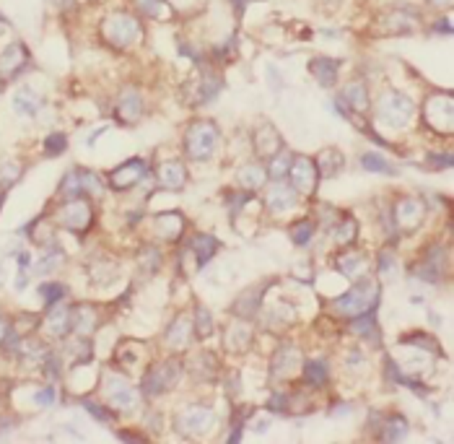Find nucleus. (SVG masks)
Masks as SVG:
<instances>
[{
  "label": "nucleus",
  "instance_id": "obj_1",
  "mask_svg": "<svg viewBox=\"0 0 454 444\" xmlns=\"http://www.w3.org/2000/svg\"><path fill=\"white\" fill-rule=\"evenodd\" d=\"M218 143V131L213 122H195L190 125V131L184 135V148H187V156L195 159V162H206L213 156Z\"/></svg>",
  "mask_w": 454,
  "mask_h": 444
},
{
  "label": "nucleus",
  "instance_id": "obj_2",
  "mask_svg": "<svg viewBox=\"0 0 454 444\" xmlns=\"http://www.w3.org/2000/svg\"><path fill=\"white\" fill-rule=\"evenodd\" d=\"M377 117L382 122H387L392 128H405L413 117V102L400 91H387L379 99L377 104Z\"/></svg>",
  "mask_w": 454,
  "mask_h": 444
},
{
  "label": "nucleus",
  "instance_id": "obj_3",
  "mask_svg": "<svg viewBox=\"0 0 454 444\" xmlns=\"http://www.w3.org/2000/svg\"><path fill=\"white\" fill-rule=\"evenodd\" d=\"M377 302V283L361 281L356 283L351 291H346L335 302L340 314H353V317H364L371 309V304Z\"/></svg>",
  "mask_w": 454,
  "mask_h": 444
},
{
  "label": "nucleus",
  "instance_id": "obj_4",
  "mask_svg": "<svg viewBox=\"0 0 454 444\" xmlns=\"http://www.w3.org/2000/svg\"><path fill=\"white\" fill-rule=\"evenodd\" d=\"M101 32H104V37H107L115 47H125V44L135 42L141 26H138V21H135L132 16H128V13H112L107 21H104V26H101Z\"/></svg>",
  "mask_w": 454,
  "mask_h": 444
},
{
  "label": "nucleus",
  "instance_id": "obj_5",
  "mask_svg": "<svg viewBox=\"0 0 454 444\" xmlns=\"http://www.w3.org/2000/svg\"><path fill=\"white\" fill-rule=\"evenodd\" d=\"M452 115H454V104L449 94H436L426 102V119L431 122V128L442 133L452 131Z\"/></svg>",
  "mask_w": 454,
  "mask_h": 444
},
{
  "label": "nucleus",
  "instance_id": "obj_6",
  "mask_svg": "<svg viewBox=\"0 0 454 444\" xmlns=\"http://www.w3.org/2000/svg\"><path fill=\"white\" fill-rule=\"evenodd\" d=\"M293 166L288 169V177H291V184L296 190H302V193H312L314 184H317V164L312 159H306V156H299V159H293Z\"/></svg>",
  "mask_w": 454,
  "mask_h": 444
},
{
  "label": "nucleus",
  "instance_id": "obj_7",
  "mask_svg": "<svg viewBox=\"0 0 454 444\" xmlns=\"http://www.w3.org/2000/svg\"><path fill=\"white\" fill-rule=\"evenodd\" d=\"M177 364H161V367L151 369V374H146V382H143V390H146V395H151V398H156V395H161L166 387H172L174 379H177Z\"/></svg>",
  "mask_w": 454,
  "mask_h": 444
},
{
  "label": "nucleus",
  "instance_id": "obj_8",
  "mask_svg": "<svg viewBox=\"0 0 454 444\" xmlns=\"http://www.w3.org/2000/svg\"><path fill=\"white\" fill-rule=\"evenodd\" d=\"M146 164L141 162V159H132V162L122 164V166H117L115 172L109 174V182H112V187H117V190H122V187H130V184H138L146 177Z\"/></svg>",
  "mask_w": 454,
  "mask_h": 444
},
{
  "label": "nucleus",
  "instance_id": "obj_9",
  "mask_svg": "<svg viewBox=\"0 0 454 444\" xmlns=\"http://www.w3.org/2000/svg\"><path fill=\"white\" fill-rule=\"evenodd\" d=\"M213 413L208 408H187L179 418V432L182 434H206L213 426Z\"/></svg>",
  "mask_w": 454,
  "mask_h": 444
},
{
  "label": "nucleus",
  "instance_id": "obj_10",
  "mask_svg": "<svg viewBox=\"0 0 454 444\" xmlns=\"http://www.w3.org/2000/svg\"><path fill=\"white\" fill-rule=\"evenodd\" d=\"M23 63H26V50H23V44L21 42L8 44V47L0 52V76L3 78L19 76Z\"/></svg>",
  "mask_w": 454,
  "mask_h": 444
},
{
  "label": "nucleus",
  "instance_id": "obj_11",
  "mask_svg": "<svg viewBox=\"0 0 454 444\" xmlns=\"http://www.w3.org/2000/svg\"><path fill=\"white\" fill-rule=\"evenodd\" d=\"M60 221L70 231H86V226L91 224V211H88V206L83 200H76V203L65 206V211L60 213Z\"/></svg>",
  "mask_w": 454,
  "mask_h": 444
},
{
  "label": "nucleus",
  "instance_id": "obj_12",
  "mask_svg": "<svg viewBox=\"0 0 454 444\" xmlns=\"http://www.w3.org/2000/svg\"><path fill=\"white\" fill-rule=\"evenodd\" d=\"M337 70H340V60H330V57H317L309 63V73H312L319 86H333L337 78Z\"/></svg>",
  "mask_w": 454,
  "mask_h": 444
},
{
  "label": "nucleus",
  "instance_id": "obj_13",
  "mask_svg": "<svg viewBox=\"0 0 454 444\" xmlns=\"http://www.w3.org/2000/svg\"><path fill=\"white\" fill-rule=\"evenodd\" d=\"M13 109H16L19 115H23V117H32V115H37V112L42 109V97H37L29 86H23V88H19L16 97H13Z\"/></svg>",
  "mask_w": 454,
  "mask_h": 444
},
{
  "label": "nucleus",
  "instance_id": "obj_14",
  "mask_svg": "<svg viewBox=\"0 0 454 444\" xmlns=\"http://www.w3.org/2000/svg\"><path fill=\"white\" fill-rule=\"evenodd\" d=\"M117 115L122 122H135L143 115V102L135 91H125L117 104Z\"/></svg>",
  "mask_w": 454,
  "mask_h": 444
},
{
  "label": "nucleus",
  "instance_id": "obj_15",
  "mask_svg": "<svg viewBox=\"0 0 454 444\" xmlns=\"http://www.w3.org/2000/svg\"><path fill=\"white\" fill-rule=\"evenodd\" d=\"M255 143H257V151L262 156H275V153L281 151V135L270 125H262L259 128L257 135H255Z\"/></svg>",
  "mask_w": 454,
  "mask_h": 444
},
{
  "label": "nucleus",
  "instance_id": "obj_16",
  "mask_svg": "<svg viewBox=\"0 0 454 444\" xmlns=\"http://www.w3.org/2000/svg\"><path fill=\"white\" fill-rule=\"evenodd\" d=\"M343 99L348 102V107L356 109V112H366L368 109V94H366V86L361 84V81H351L343 91Z\"/></svg>",
  "mask_w": 454,
  "mask_h": 444
},
{
  "label": "nucleus",
  "instance_id": "obj_17",
  "mask_svg": "<svg viewBox=\"0 0 454 444\" xmlns=\"http://www.w3.org/2000/svg\"><path fill=\"white\" fill-rule=\"evenodd\" d=\"M293 190L291 187H286V184H273L270 190H268V206L273 211H286V208L293 206Z\"/></svg>",
  "mask_w": 454,
  "mask_h": 444
},
{
  "label": "nucleus",
  "instance_id": "obj_18",
  "mask_svg": "<svg viewBox=\"0 0 454 444\" xmlns=\"http://www.w3.org/2000/svg\"><path fill=\"white\" fill-rule=\"evenodd\" d=\"M421 213H423V206L418 203V200H413V197L402 200L400 208L395 211V216H397V221H400L402 226H413V224H418V221H421Z\"/></svg>",
  "mask_w": 454,
  "mask_h": 444
},
{
  "label": "nucleus",
  "instance_id": "obj_19",
  "mask_svg": "<svg viewBox=\"0 0 454 444\" xmlns=\"http://www.w3.org/2000/svg\"><path fill=\"white\" fill-rule=\"evenodd\" d=\"M159 177H161V184L164 187H169V190H179L184 184V166L182 164H164L161 172H159Z\"/></svg>",
  "mask_w": 454,
  "mask_h": 444
},
{
  "label": "nucleus",
  "instance_id": "obj_20",
  "mask_svg": "<svg viewBox=\"0 0 454 444\" xmlns=\"http://www.w3.org/2000/svg\"><path fill=\"white\" fill-rule=\"evenodd\" d=\"M193 249H195V255H197V265L203 268V265H206V262L216 255L218 242L213 237H208V234H200V237H195Z\"/></svg>",
  "mask_w": 454,
  "mask_h": 444
},
{
  "label": "nucleus",
  "instance_id": "obj_21",
  "mask_svg": "<svg viewBox=\"0 0 454 444\" xmlns=\"http://www.w3.org/2000/svg\"><path fill=\"white\" fill-rule=\"evenodd\" d=\"M109 400L117 405L119 411H125V408H132V403H135V398H132V390L130 387H125L122 382H109Z\"/></svg>",
  "mask_w": 454,
  "mask_h": 444
},
{
  "label": "nucleus",
  "instance_id": "obj_22",
  "mask_svg": "<svg viewBox=\"0 0 454 444\" xmlns=\"http://www.w3.org/2000/svg\"><path fill=\"white\" fill-rule=\"evenodd\" d=\"M47 327H50V333L52 336H63L65 330L70 327V312L68 309H52V312L47 314Z\"/></svg>",
  "mask_w": 454,
  "mask_h": 444
},
{
  "label": "nucleus",
  "instance_id": "obj_23",
  "mask_svg": "<svg viewBox=\"0 0 454 444\" xmlns=\"http://www.w3.org/2000/svg\"><path fill=\"white\" fill-rule=\"evenodd\" d=\"M138 8L148 19H169L172 16V8L166 6V0H138Z\"/></svg>",
  "mask_w": 454,
  "mask_h": 444
},
{
  "label": "nucleus",
  "instance_id": "obj_24",
  "mask_svg": "<svg viewBox=\"0 0 454 444\" xmlns=\"http://www.w3.org/2000/svg\"><path fill=\"white\" fill-rule=\"evenodd\" d=\"M190 327V322H187V317H179L177 322L172 325V330L166 333V343L172 348H182V346H187V338L190 336H184V330Z\"/></svg>",
  "mask_w": 454,
  "mask_h": 444
},
{
  "label": "nucleus",
  "instance_id": "obj_25",
  "mask_svg": "<svg viewBox=\"0 0 454 444\" xmlns=\"http://www.w3.org/2000/svg\"><path fill=\"white\" fill-rule=\"evenodd\" d=\"M63 262V249H57V247H50V249H44V255H42V260L37 262V271L39 273H52L57 265Z\"/></svg>",
  "mask_w": 454,
  "mask_h": 444
},
{
  "label": "nucleus",
  "instance_id": "obj_26",
  "mask_svg": "<svg viewBox=\"0 0 454 444\" xmlns=\"http://www.w3.org/2000/svg\"><path fill=\"white\" fill-rule=\"evenodd\" d=\"M306 382L312 387H322L324 382H327V367H324L322 361H309L306 364Z\"/></svg>",
  "mask_w": 454,
  "mask_h": 444
},
{
  "label": "nucleus",
  "instance_id": "obj_27",
  "mask_svg": "<svg viewBox=\"0 0 454 444\" xmlns=\"http://www.w3.org/2000/svg\"><path fill=\"white\" fill-rule=\"evenodd\" d=\"M361 164L366 166L368 172H379V174H395V169L389 166V162H384L382 156H377V153H364L361 156Z\"/></svg>",
  "mask_w": 454,
  "mask_h": 444
},
{
  "label": "nucleus",
  "instance_id": "obj_28",
  "mask_svg": "<svg viewBox=\"0 0 454 444\" xmlns=\"http://www.w3.org/2000/svg\"><path fill=\"white\" fill-rule=\"evenodd\" d=\"M239 180L247 184V187H259V184L265 182V172H262L259 166H255V164H252V166H244V169H241Z\"/></svg>",
  "mask_w": 454,
  "mask_h": 444
},
{
  "label": "nucleus",
  "instance_id": "obj_29",
  "mask_svg": "<svg viewBox=\"0 0 454 444\" xmlns=\"http://www.w3.org/2000/svg\"><path fill=\"white\" fill-rule=\"evenodd\" d=\"M39 296L44 299V304H55L57 299L65 296V286L63 283H42L39 286Z\"/></svg>",
  "mask_w": 454,
  "mask_h": 444
},
{
  "label": "nucleus",
  "instance_id": "obj_30",
  "mask_svg": "<svg viewBox=\"0 0 454 444\" xmlns=\"http://www.w3.org/2000/svg\"><path fill=\"white\" fill-rule=\"evenodd\" d=\"M312 234H314L312 221H302V224H296V226L291 229V239L296 244H306V242L312 239Z\"/></svg>",
  "mask_w": 454,
  "mask_h": 444
},
{
  "label": "nucleus",
  "instance_id": "obj_31",
  "mask_svg": "<svg viewBox=\"0 0 454 444\" xmlns=\"http://www.w3.org/2000/svg\"><path fill=\"white\" fill-rule=\"evenodd\" d=\"M288 164H291V153L281 151L278 156H273L270 174H273V177H286V174H288V169H291Z\"/></svg>",
  "mask_w": 454,
  "mask_h": 444
},
{
  "label": "nucleus",
  "instance_id": "obj_32",
  "mask_svg": "<svg viewBox=\"0 0 454 444\" xmlns=\"http://www.w3.org/2000/svg\"><path fill=\"white\" fill-rule=\"evenodd\" d=\"M405 434H408V423L402 421V418H397V421L387 423V429L382 432V439H389V442H392V439H402Z\"/></svg>",
  "mask_w": 454,
  "mask_h": 444
},
{
  "label": "nucleus",
  "instance_id": "obj_33",
  "mask_svg": "<svg viewBox=\"0 0 454 444\" xmlns=\"http://www.w3.org/2000/svg\"><path fill=\"white\" fill-rule=\"evenodd\" d=\"M44 146H47V153H50V156H57V153H63L65 148H68V138H65L63 133H52V135L44 141Z\"/></svg>",
  "mask_w": 454,
  "mask_h": 444
},
{
  "label": "nucleus",
  "instance_id": "obj_34",
  "mask_svg": "<svg viewBox=\"0 0 454 444\" xmlns=\"http://www.w3.org/2000/svg\"><path fill=\"white\" fill-rule=\"evenodd\" d=\"M213 333V320H210V314L206 309H197V336L200 338H208Z\"/></svg>",
  "mask_w": 454,
  "mask_h": 444
},
{
  "label": "nucleus",
  "instance_id": "obj_35",
  "mask_svg": "<svg viewBox=\"0 0 454 444\" xmlns=\"http://www.w3.org/2000/svg\"><path fill=\"white\" fill-rule=\"evenodd\" d=\"M37 403H39V405H52L55 403V390L52 387H44V390L37 392Z\"/></svg>",
  "mask_w": 454,
  "mask_h": 444
},
{
  "label": "nucleus",
  "instance_id": "obj_36",
  "mask_svg": "<svg viewBox=\"0 0 454 444\" xmlns=\"http://www.w3.org/2000/svg\"><path fill=\"white\" fill-rule=\"evenodd\" d=\"M268 408L275 411V413H281L283 408H286V395H275L273 400H268Z\"/></svg>",
  "mask_w": 454,
  "mask_h": 444
},
{
  "label": "nucleus",
  "instance_id": "obj_37",
  "mask_svg": "<svg viewBox=\"0 0 454 444\" xmlns=\"http://www.w3.org/2000/svg\"><path fill=\"white\" fill-rule=\"evenodd\" d=\"M83 405H86L88 411L94 413V418H99V421H107V413L101 411V408H99L97 403H91V400H83Z\"/></svg>",
  "mask_w": 454,
  "mask_h": 444
},
{
  "label": "nucleus",
  "instance_id": "obj_38",
  "mask_svg": "<svg viewBox=\"0 0 454 444\" xmlns=\"http://www.w3.org/2000/svg\"><path fill=\"white\" fill-rule=\"evenodd\" d=\"M231 3L237 6V13H241V11H244V3H247V0H231Z\"/></svg>",
  "mask_w": 454,
  "mask_h": 444
},
{
  "label": "nucleus",
  "instance_id": "obj_39",
  "mask_svg": "<svg viewBox=\"0 0 454 444\" xmlns=\"http://www.w3.org/2000/svg\"><path fill=\"white\" fill-rule=\"evenodd\" d=\"M428 3H433V6H436V3H439V6H449L452 0H428Z\"/></svg>",
  "mask_w": 454,
  "mask_h": 444
},
{
  "label": "nucleus",
  "instance_id": "obj_40",
  "mask_svg": "<svg viewBox=\"0 0 454 444\" xmlns=\"http://www.w3.org/2000/svg\"><path fill=\"white\" fill-rule=\"evenodd\" d=\"M0 330H3V327H0ZM0 340H3V333H0Z\"/></svg>",
  "mask_w": 454,
  "mask_h": 444
}]
</instances>
